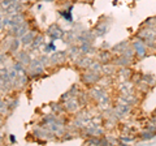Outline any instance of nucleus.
Instances as JSON below:
<instances>
[{
    "label": "nucleus",
    "mask_w": 156,
    "mask_h": 146,
    "mask_svg": "<svg viewBox=\"0 0 156 146\" xmlns=\"http://www.w3.org/2000/svg\"><path fill=\"white\" fill-rule=\"evenodd\" d=\"M11 141H12V142H14V141H16V138H14V136H11Z\"/></svg>",
    "instance_id": "nucleus-2"
},
{
    "label": "nucleus",
    "mask_w": 156,
    "mask_h": 146,
    "mask_svg": "<svg viewBox=\"0 0 156 146\" xmlns=\"http://www.w3.org/2000/svg\"><path fill=\"white\" fill-rule=\"evenodd\" d=\"M136 53H138L139 56H144L146 55V47H144V45L140 43L139 47H136Z\"/></svg>",
    "instance_id": "nucleus-1"
}]
</instances>
